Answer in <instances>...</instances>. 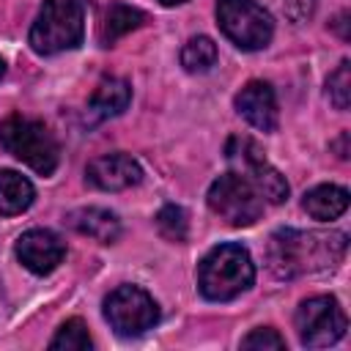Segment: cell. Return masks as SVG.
<instances>
[{
    "instance_id": "6da1fadb",
    "label": "cell",
    "mask_w": 351,
    "mask_h": 351,
    "mask_svg": "<svg viewBox=\"0 0 351 351\" xmlns=\"http://www.w3.org/2000/svg\"><path fill=\"white\" fill-rule=\"evenodd\" d=\"M346 233L340 230H293L282 228L271 233L266 263L280 280H296L304 274L335 269L346 258Z\"/></svg>"
},
{
    "instance_id": "7a4b0ae2",
    "label": "cell",
    "mask_w": 351,
    "mask_h": 351,
    "mask_svg": "<svg viewBox=\"0 0 351 351\" xmlns=\"http://www.w3.org/2000/svg\"><path fill=\"white\" fill-rule=\"evenodd\" d=\"M255 282V263L241 244H217L197 266V288L208 302H230Z\"/></svg>"
},
{
    "instance_id": "3957f363",
    "label": "cell",
    "mask_w": 351,
    "mask_h": 351,
    "mask_svg": "<svg viewBox=\"0 0 351 351\" xmlns=\"http://www.w3.org/2000/svg\"><path fill=\"white\" fill-rule=\"evenodd\" d=\"M85 36V11L82 0H44L27 44L36 55H58L82 44Z\"/></svg>"
},
{
    "instance_id": "277c9868",
    "label": "cell",
    "mask_w": 351,
    "mask_h": 351,
    "mask_svg": "<svg viewBox=\"0 0 351 351\" xmlns=\"http://www.w3.org/2000/svg\"><path fill=\"white\" fill-rule=\"evenodd\" d=\"M0 145L38 176H52L60 162V145L49 126L36 118L11 115L0 123Z\"/></svg>"
},
{
    "instance_id": "5b68a950",
    "label": "cell",
    "mask_w": 351,
    "mask_h": 351,
    "mask_svg": "<svg viewBox=\"0 0 351 351\" xmlns=\"http://www.w3.org/2000/svg\"><path fill=\"white\" fill-rule=\"evenodd\" d=\"M208 208L233 228L255 225L263 214V197L244 173H225L208 186Z\"/></svg>"
},
{
    "instance_id": "8992f818",
    "label": "cell",
    "mask_w": 351,
    "mask_h": 351,
    "mask_svg": "<svg viewBox=\"0 0 351 351\" xmlns=\"http://www.w3.org/2000/svg\"><path fill=\"white\" fill-rule=\"evenodd\" d=\"M217 25L239 49L247 52L263 49L274 36L271 14L255 0H217Z\"/></svg>"
},
{
    "instance_id": "52a82bcc",
    "label": "cell",
    "mask_w": 351,
    "mask_h": 351,
    "mask_svg": "<svg viewBox=\"0 0 351 351\" xmlns=\"http://www.w3.org/2000/svg\"><path fill=\"white\" fill-rule=\"evenodd\" d=\"M104 318L118 335L137 337L159 321V304L140 285H118L104 299Z\"/></svg>"
},
{
    "instance_id": "ba28073f",
    "label": "cell",
    "mask_w": 351,
    "mask_h": 351,
    "mask_svg": "<svg viewBox=\"0 0 351 351\" xmlns=\"http://www.w3.org/2000/svg\"><path fill=\"white\" fill-rule=\"evenodd\" d=\"M293 321H296V335H299L302 346H307V348L332 346L348 329L346 313H343V307H340V302L335 296H313V299H304L299 304Z\"/></svg>"
},
{
    "instance_id": "9c48e42d",
    "label": "cell",
    "mask_w": 351,
    "mask_h": 351,
    "mask_svg": "<svg viewBox=\"0 0 351 351\" xmlns=\"http://www.w3.org/2000/svg\"><path fill=\"white\" fill-rule=\"evenodd\" d=\"M225 154L258 186L263 203L280 206V203L288 200V181H285V176L266 162V156H263V151L258 148L255 140H250V137H230Z\"/></svg>"
},
{
    "instance_id": "30bf717a",
    "label": "cell",
    "mask_w": 351,
    "mask_h": 351,
    "mask_svg": "<svg viewBox=\"0 0 351 351\" xmlns=\"http://www.w3.org/2000/svg\"><path fill=\"white\" fill-rule=\"evenodd\" d=\"M14 252H16L19 263L27 271H33V274H49L66 258V244L60 241L58 233L44 230V228H33V230H25L16 239Z\"/></svg>"
},
{
    "instance_id": "8fae6325",
    "label": "cell",
    "mask_w": 351,
    "mask_h": 351,
    "mask_svg": "<svg viewBox=\"0 0 351 351\" xmlns=\"http://www.w3.org/2000/svg\"><path fill=\"white\" fill-rule=\"evenodd\" d=\"M85 181L101 192H123L143 181V167L129 154H104L88 162Z\"/></svg>"
},
{
    "instance_id": "7c38bea8",
    "label": "cell",
    "mask_w": 351,
    "mask_h": 351,
    "mask_svg": "<svg viewBox=\"0 0 351 351\" xmlns=\"http://www.w3.org/2000/svg\"><path fill=\"white\" fill-rule=\"evenodd\" d=\"M236 110L250 126H255L261 132L277 129V118H280L277 96H274V88L263 80H250L236 93Z\"/></svg>"
},
{
    "instance_id": "4fadbf2b",
    "label": "cell",
    "mask_w": 351,
    "mask_h": 351,
    "mask_svg": "<svg viewBox=\"0 0 351 351\" xmlns=\"http://www.w3.org/2000/svg\"><path fill=\"white\" fill-rule=\"evenodd\" d=\"M66 222L80 230L82 236H90L101 244H112L118 241L121 236V219L118 214H112L110 208H99V206H85V208H77L66 217Z\"/></svg>"
},
{
    "instance_id": "5bb4252c",
    "label": "cell",
    "mask_w": 351,
    "mask_h": 351,
    "mask_svg": "<svg viewBox=\"0 0 351 351\" xmlns=\"http://www.w3.org/2000/svg\"><path fill=\"white\" fill-rule=\"evenodd\" d=\"M129 101H132V85L121 77H104L88 101V115L93 121H107L121 115L129 107Z\"/></svg>"
},
{
    "instance_id": "9a60e30c",
    "label": "cell",
    "mask_w": 351,
    "mask_h": 351,
    "mask_svg": "<svg viewBox=\"0 0 351 351\" xmlns=\"http://www.w3.org/2000/svg\"><path fill=\"white\" fill-rule=\"evenodd\" d=\"M302 208H304L313 219H321V222L337 219V217L348 208V189H343V186H337V184L313 186V189L302 197Z\"/></svg>"
},
{
    "instance_id": "2e32d148",
    "label": "cell",
    "mask_w": 351,
    "mask_h": 351,
    "mask_svg": "<svg viewBox=\"0 0 351 351\" xmlns=\"http://www.w3.org/2000/svg\"><path fill=\"white\" fill-rule=\"evenodd\" d=\"M145 22V14L134 5H126V3H112L101 22H99V44L101 47H112L118 38H123L126 33L137 30L140 25Z\"/></svg>"
},
{
    "instance_id": "e0dca14e",
    "label": "cell",
    "mask_w": 351,
    "mask_h": 351,
    "mask_svg": "<svg viewBox=\"0 0 351 351\" xmlns=\"http://www.w3.org/2000/svg\"><path fill=\"white\" fill-rule=\"evenodd\" d=\"M36 197L33 184L16 170H0V214L14 217L30 208Z\"/></svg>"
},
{
    "instance_id": "ac0fdd59",
    "label": "cell",
    "mask_w": 351,
    "mask_h": 351,
    "mask_svg": "<svg viewBox=\"0 0 351 351\" xmlns=\"http://www.w3.org/2000/svg\"><path fill=\"white\" fill-rule=\"evenodd\" d=\"M217 63V44L208 36H192L181 49V66L189 74H203Z\"/></svg>"
},
{
    "instance_id": "d6986e66",
    "label": "cell",
    "mask_w": 351,
    "mask_h": 351,
    "mask_svg": "<svg viewBox=\"0 0 351 351\" xmlns=\"http://www.w3.org/2000/svg\"><path fill=\"white\" fill-rule=\"evenodd\" d=\"M90 346H93V340H90V332L82 318L63 321L58 326L55 337L49 340V348H55V351H88Z\"/></svg>"
},
{
    "instance_id": "ffe728a7",
    "label": "cell",
    "mask_w": 351,
    "mask_h": 351,
    "mask_svg": "<svg viewBox=\"0 0 351 351\" xmlns=\"http://www.w3.org/2000/svg\"><path fill=\"white\" fill-rule=\"evenodd\" d=\"M156 230L162 233V239L173 241V244H181L186 241V230H189V222H186V211L181 206H162L159 214H156Z\"/></svg>"
},
{
    "instance_id": "44dd1931",
    "label": "cell",
    "mask_w": 351,
    "mask_h": 351,
    "mask_svg": "<svg viewBox=\"0 0 351 351\" xmlns=\"http://www.w3.org/2000/svg\"><path fill=\"white\" fill-rule=\"evenodd\" d=\"M326 93L337 110H348V104H351V63L348 60H340V66L329 74Z\"/></svg>"
},
{
    "instance_id": "7402d4cb",
    "label": "cell",
    "mask_w": 351,
    "mask_h": 351,
    "mask_svg": "<svg viewBox=\"0 0 351 351\" xmlns=\"http://www.w3.org/2000/svg\"><path fill=\"white\" fill-rule=\"evenodd\" d=\"M241 348H247V351H269V348L271 351H282L285 348V337L271 326H258L241 340Z\"/></svg>"
},
{
    "instance_id": "603a6c76",
    "label": "cell",
    "mask_w": 351,
    "mask_h": 351,
    "mask_svg": "<svg viewBox=\"0 0 351 351\" xmlns=\"http://www.w3.org/2000/svg\"><path fill=\"white\" fill-rule=\"evenodd\" d=\"M282 8H285V16L293 25H304V22L313 19V14L318 8V0H282Z\"/></svg>"
},
{
    "instance_id": "cb8c5ba5",
    "label": "cell",
    "mask_w": 351,
    "mask_h": 351,
    "mask_svg": "<svg viewBox=\"0 0 351 351\" xmlns=\"http://www.w3.org/2000/svg\"><path fill=\"white\" fill-rule=\"evenodd\" d=\"M346 19H348V14H340V16L332 22V27H343V25H346ZM340 36H343V38H348V30H340Z\"/></svg>"
},
{
    "instance_id": "d4e9b609",
    "label": "cell",
    "mask_w": 351,
    "mask_h": 351,
    "mask_svg": "<svg viewBox=\"0 0 351 351\" xmlns=\"http://www.w3.org/2000/svg\"><path fill=\"white\" fill-rule=\"evenodd\" d=\"M162 5H181V3H186V0H159Z\"/></svg>"
},
{
    "instance_id": "484cf974",
    "label": "cell",
    "mask_w": 351,
    "mask_h": 351,
    "mask_svg": "<svg viewBox=\"0 0 351 351\" xmlns=\"http://www.w3.org/2000/svg\"><path fill=\"white\" fill-rule=\"evenodd\" d=\"M3 74H5V60L0 58V80H3Z\"/></svg>"
}]
</instances>
